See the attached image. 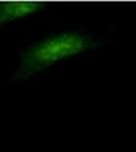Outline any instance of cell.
Wrapping results in <instances>:
<instances>
[{
  "mask_svg": "<svg viewBox=\"0 0 136 152\" xmlns=\"http://www.w3.org/2000/svg\"><path fill=\"white\" fill-rule=\"evenodd\" d=\"M93 37L80 33H61L47 37L21 54V64L13 75V80L23 81L59 61L70 58L101 46Z\"/></svg>",
  "mask_w": 136,
  "mask_h": 152,
  "instance_id": "6da1fadb",
  "label": "cell"
},
{
  "mask_svg": "<svg viewBox=\"0 0 136 152\" xmlns=\"http://www.w3.org/2000/svg\"><path fill=\"white\" fill-rule=\"evenodd\" d=\"M46 7L40 1H3L0 2V26L16 19L24 18L41 11Z\"/></svg>",
  "mask_w": 136,
  "mask_h": 152,
  "instance_id": "7a4b0ae2",
  "label": "cell"
}]
</instances>
